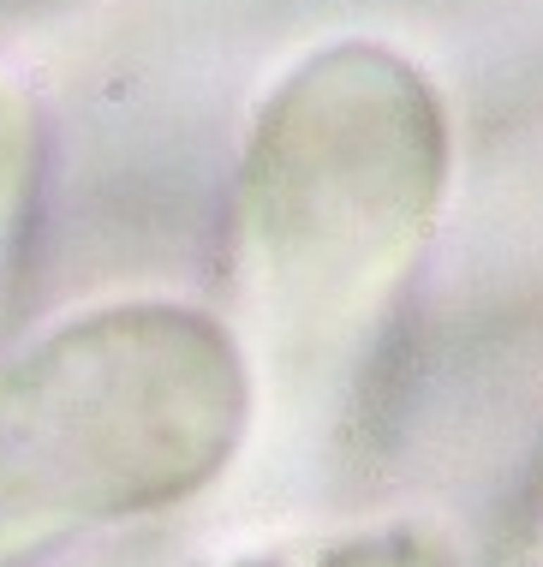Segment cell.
Returning <instances> with one entry per match:
<instances>
[{
    "mask_svg": "<svg viewBox=\"0 0 543 567\" xmlns=\"http://www.w3.org/2000/svg\"><path fill=\"white\" fill-rule=\"evenodd\" d=\"M227 418L233 364L197 317H102L0 388V496L12 513H113L180 496L221 454Z\"/></svg>",
    "mask_w": 543,
    "mask_h": 567,
    "instance_id": "6da1fadb",
    "label": "cell"
}]
</instances>
